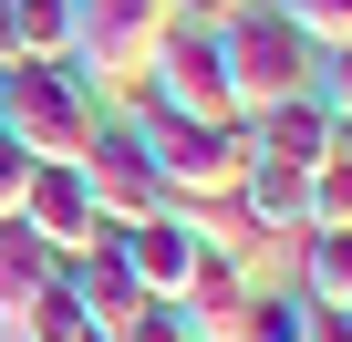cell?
Listing matches in <instances>:
<instances>
[{
    "mask_svg": "<svg viewBox=\"0 0 352 342\" xmlns=\"http://www.w3.org/2000/svg\"><path fill=\"white\" fill-rule=\"evenodd\" d=\"M32 166H42V156H21L11 135H0V218H11V208H21V187H32Z\"/></svg>",
    "mask_w": 352,
    "mask_h": 342,
    "instance_id": "cell-22",
    "label": "cell"
},
{
    "mask_svg": "<svg viewBox=\"0 0 352 342\" xmlns=\"http://www.w3.org/2000/svg\"><path fill=\"white\" fill-rule=\"evenodd\" d=\"M114 239H124V270H135L145 301H176L187 270L208 259V228H197L187 208H155V218H135V228H114Z\"/></svg>",
    "mask_w": 352,
    "mask_h": 342,
    "instance_id": "cell-8",
    "label": "cell"
},
{
    "mask_svg": "<svg viewBox=\"0 0 352 342\" xmlns=\"http://www.w3.org/2000/svg\"><path fill=\"white\" fill-rule=\"evenodd\" d=\"M52 259H73V249H94L104 239V218H94V187H83V166H63V156H42L32 166V187H21V208H11Z\"/></svg>",
    "mask_w": 352,
    "mask_h": 342,
    "instance_id": "cell-7",
    "label": "cell"
},
{
    "mask_svg": "<svg viewBox=\"0 0 352 342\" xmlns=\"http://www.w3.org/2000/svg\"><path fill=\"white\" fill-rule=\"evenodd\" d=\"M300 301L352 311V228H300Z\"/></svg>",
    "mask_w": 352,
    "mask_h": 342,
    "instance_id": "cell-13",
    "label": "cell"
},
{
    "mask_svg": "<svg viewBox=\"0 0 352 342\" xmlns=\"http://www.w3.org/2000/svg\"><path fill=\"white\" fill-rule=\"evenodd\" d=\"M135 135H145V156H155V177H166L176 208L228 197V187H239V166H249V135H239V125H197V114H155V104H145Z\"/></svg>",
    "mask_w": 352,
    "mask_h": 342,
    "instance_id": "cell-4",
    "label": "cell"
},
{
    "mask_svg": "<svg viewBox=\"0 0 352 342\" xmlns=\"http://www.w3.org/2000/svg\"><path fill=\"white\" fill-rule=\"evenodd\" d=\"M300 342H352V311H311V332Z\"/></svg>",
    "mask_w": 352,
    "mask_h": 342,
    "instance_id": "cell-23",
    "label": "cell"
},
{
    "mask_svg": "<svg viewBox=\"0 0 352 342\" xmlns=\"http://www.w3.org/2000/svg\"><path fill=\"white\" fill-rule=\"evenodd\" d=\"M94 125H104V94L73 73V63H11L0 73V135H11L21 156H83L94 145Z\"/></svg>",
    "mask_w": 352,
    "mask_h": 342,
    "instance_id": "cell-1",
    "label": "cell"
},
{
    "mask_svg": "<svg viewBox=\"0 0 352 342\" xmlns=\"http://www.w3.org/2000/svg\"><path fill=\"white\" fill-rule=\"evenodd\" d=\"M63 280L83 290V321H94V332H114V321L145 301V290H135V270H124V239H114V228H104L94 249H73V259H63Z\"/></svg>",
    "mask_w": 352,
    "mask_h": 342,
    "instance_id": "cell-12",
    "label": "cell"
},
{
    "mask_svg": "<svg viewBox=\"0 0 352 342\" xmlns=\"http://www.w3.org/2000/svg\"><path fill=\"white\" fill-rule=\"evenodd\" d=\"M311 228H352V145H331L311 166Z\"/></svg>",
    "mask_w": 352,
    "mask_h": 342,
    "instance_id": "cell-18",
    "label": "cell"
},
{
    "mask_svg": "<svg viewBox=\"0 0 352 342\" xmlns=\"http://www.w3.org/2000/svg\"><path fill=\"white\" fill-rule=\"evenodd\" d=\"M311 94L331 104V125H342V145H352V42H331V52H321V73H311Z\"/></svg>",
    "mask_w": 352,
    "mask_h": 342,
    "instance_id": "cell-20",
    "label": "cell"
},
{
    "mask_svg": "<svg viewBox=\"0 0 352 342\" xmlns=\"http://www.w3.org/2000/svg\"><path fill=\"white\" fill-rule=\"evenodd\" d=\"M135 94L155 114H197V125H239V94H228V63H218V21H166V42L145 52Z\"/></svg>",
    "mask_w": 352,
    "mask_h": 342,
    "instance_id": "cell-3",
    "label": "cell"
},
{
    "mask_svg": "<svg viewBox=\"0 0 352 342\" xmlns=\"http://www.w3.org/2000/svg\"><path fill=\"white\" fill-rule=\"evenodd\" d=\"M21 63V32H11V0H0V73Z\"/></svg>",
    "mask_w": 352,
    "mask_h": 342,
    "instance_id": "cell-24",
    "label": "cell"
},
{
    "mask_svg": "<svg viewBox=\"0 0 352 342\" xmlns=\"http://www.w3.org/2000/svg\"><path fill=\"white\" fill-rule=\"evenodd\" d=\"M239 135H249V156H270V166H321V156L342 145V125H331V104H321V94L259 104V114H239Z\"/></svg>",
    "mask_w": 352,
    "mask_h": 342,
    "instance_id": "cell-9",
    "label": "cell"
},
{
    "mask_svg": "<svg viewBox=\"0 0 352 342\" xmlns=\"http://www.w3.org/2000/svg\"><path fill=\"white\" fill-rule=\"evenodd\" d=\"M228 197H239V218H249L259 239H300V228H311V166H270V156H249Z\"/></svg>",
    "mask_w": 352,
    "mask_h": 342,
    "instance_id": "cell-10",
    "label": "cell"
},
{
    "mask_svg": "<svg viewBox=\"0 0 352 342\" xmlns=\"http://www.w3.org/2000/svg\"><path fill=\"white\" fill-rule=\"evenodd\" d=\"M176 311H187V342H228V332H239V311H249V270H239V259L208 239V259L187 270Z\"/></svg>",
    "mask_w": 352,
    "mask_h": 342,
    "instance_id": "cell-11",
    "label": "cell"
},
{
    "mask_svg": "<svg viewBox=\"0 0 352 342\" xmlns=\"http://www.w3.org/2000/svg\"><path fill=\"white\" fill-rule=\"evenodd\" d=\"M73 166H83V187H94V218H104V228H135V218L176 208V197H166V177H155V156H145V135H135V114H124V125L104 114V125H94V145H83Z\"/></svg>",
    "mask_w": 352,
    "mask_h": 342,
    "instance_id": "cell-6",
    "label": "cell"
},
{
    "mask_svg": "<svg viewBox=\"0 0 352 342\" xmlns=\"http://www.w3.org/2000/svg\"><path fill=\"white\" fill-rule=\"evenodd\" d=\"M300 332H311V301L300 290H249V311H239L228 342H300Z\"/></svg>",
    "mask_w": 352,
    "mask_h": 342,
    "instance_id": "cell-17",
    "label": "cell"
},
{
    "mask_svg": "<svg viewBox=\"0 0 352 342\" xmlns=\"http://www.w3.org/2000/svg\"><path fill=\"white\" fill-rule=\"evenodd\" d=\"M52 270H63V259H52V249H42L21 218H0V332H11V321L32 311V290H42Z\"/></svg>",
    "mask_w": 352,
    "mask_h": 342,
    "instance_id": "cell-14",
    "label": "cell"
},
{
    "mask_svg": "<svg viewBox=\"0 0 352 342\" xmlns=\"http://www.w3.org/2000/svg\"><path fill=\"white\" fill-rule=\"evenodd\" d=\"M228 11H249V0H197V21H228Z\"/></svg>",
    "mask_w": 352,
    "mask_h": 342,
    "instance_id": "cell-25",
    "label": "cell"
},
{
    "mask_svg": "<svg viewBox=\"0 0 352 342\" xmlns=\"http://www.w3.org/2000/svg\"><path fill=\"white\" fill-rule=\"evenodd\" d=\"M218 63H228L239 114L290 104V94H311V73H321V52L290 32V11H280V0H249V11H228V21H218Z\"/></svg>",
    "mask_w": 352,
    "mask_h": 342,
    "instance_id": "cell-2",
    "label": "cell"
},
{
    "mask_svg": "<svg viewBox=\"0 0 352 342\" xmlns=\"http://www.w3.org/2000/svg\"><path fill=\"white\" fill-rule=\"evenodd\" d=\"M21 63H73V0H11Z\"/></svg>",
    "mask_w": 352,
    "mask_h": 342,
    "instance_id": "cell-16",
    "label": "cell"
},
{
    "mask_svg": "<svg viewBox=\"0 0 352 342\" xmlns=\"http://www.w3.org/2000/svg\"><path fill=\"white\" fill-rule=\"evenodd\" d=\"M114 342H187V311H176V301H135L114 321Z\"/></svg>",
    "mask_w": 352,
    "mask_h": 342,
    "instance_id": "cell-21",
    "label": "cell"
},
{
    "mask_svg": "<svg viewBox=\"0 0 352 342\" xmlns=\"http://www.w3.org/2000/svg\"><path fill=\"white\" fill-rule=\"evenodd\" d=\"M290 11V32L311 42V52H331V42H352V0H280Z\"/></svg>",
    "mask_w": 352,
    "mask_h": 342,
    "instance_id": "cell-19",
    "label": "cell"
},
{
    "mask_svg": "<svg viewBox=\"0 0 352 342\" xmlns=\"http://www.w3.org/2000/svg\"><path fill=\"white\" fill-rule=\"evenodd\" d=\"M83 342H114V332H83Z\"/></svg>",
    "mask_w": 352,
    "mask_h": 342,
    "instance_id": "cell-26",
    "label": "cell"
},
{
    "mask_svg": "<svg viewBox=\"0 0 352 342\" xmlns=\"http://www.w3.org/2000/svg\"><path fill=\"white\" fill-rule=\"evenodd\" d=\"M83 332H94V321H83V290H73L63 270H52V280L32 290V311L11 321V342H83Z\"/></svg>",
    "mask_w": 352,
    "mask_h": 342,
    "instance_id": "cell-15",
    "label": "cell"
},
{
    "mask_svg": "<svg viewBox=\"0 0 352 342\" xmlns=\"http://www.w3.org/2000/svg\"><path fill=\"white\" fill-rule=\"evenodd\" d=\"M166 21H176V0H73V73L94 94H135Z\"/></svg>",
    "mask_w": 352,
    "mask_h": 342,
    "instance_id": "cell-5",
    "label": "cell"
}]
</instances>
